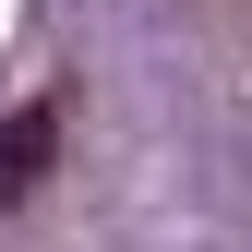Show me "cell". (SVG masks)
<instances>
[{"mask_svg": "<svg viewBox=\"0 0 252 252\" xmlns=\"http://www.w3.org/2000/svg\"><path fill=\"white\" fill-rule=\"evenodd\" d=\"M48 168H60V96H24L0 120V204H36Z\"/></svg>", "mask_w": 252, "mask_h": 252, "instance_id": "6da1fadb", "label": "cell"}]
</instances>
